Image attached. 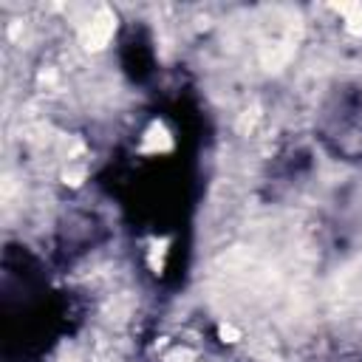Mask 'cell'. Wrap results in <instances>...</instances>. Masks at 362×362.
<instances>
[{
	"instance_id": "6da1fadb",
	"label": "cell",
	"mask_w": 362,
	"mask_h": 362,
	"mask_svg": "<svg viewBox=\"0 0 362 362\" xmlns=\"http://www.w3.org/2000/svg\"><path fill=\"white\" fill-rule=\"evenodd\" d=\"M116 34V14L107 6H99L79 28V42L85 51H102Z\"/></svg>"
},
{
	"instance_id": "7a4b0ae2",
	"label": "cell",
	"mask_w": 362,
	"mask_h": 362,
	"mask_svg": "<svg viewBox=\"0 0 362 362\" xmlns=\"http://www.w3.org/2000/svg\"><path fill=\"white\" fill-rule=\"evenodd\" d=\"M141 150H144V153H167V150H173V136H170V130H167L161 122H153V124L147 127L144 139H141Z\"/></svg>"
},
{
	"instance_id": "3957f363",
	"label": "cell",
	"mask_w": 362,
	"mask_h": 362,
	"mask_svg": "<svg viewBox=\"0 0 362 362\" xmlns=\"http://www.w3.org/2000/svg\"><path fill=\"white\" fill-rule=\"evenodd\" d=\"M257 119H260V107L257 105H252V107H246L243 113H240V119H238V133L240 136H249L252 130H255V124H257Z\"/></svg>"
},
{
	"instance_id": "277c9868",
	"label": "cell",
	"mask_w": 362,
	"mask_h": 362,
	"mask_svg": "<svg viewBox=\"0 0 362 362\" xmlns=\"http://www.w3.org/2000/svg\"><path fill=\"white\" fill-rule=\"evenodd\" d=\"M62 181L71 184V187H79V184L85 181V167H68V170L62 173Z\"/></svg>"
},
{
	"instance_id": "5b68a950",
	"label": "cell",
	"mask_w": 362,
	"mask_h": 362,
	"mask_svg": "<svg viewBox=\"0 0 362 362\" xmlns=\"http://www.w3.org/2000/svg\"><path fill=\"white\" fill-rule=\"evenodd\" d=\"M218 337H221L223 342H238V339H240V331H238L235 325H229V322H221V325H218Z\"/></svg>"
},
{
	"instance_id": "8992f818",
	"label": "cell",
	"mask_w": 362,
	"mask_h": 362,
	"mask_svg": "<svg viewBox=\"0 0 362 362\" xmlns=\"http://www.w3.org/2000/svg\"><path fill=\"white\" fill-rule=\"evenodd\" d=\"M164 362H195V356H192V351H187V348H175L173 354H167Z\"/></svg>"
}]
</instances>
